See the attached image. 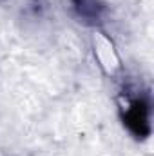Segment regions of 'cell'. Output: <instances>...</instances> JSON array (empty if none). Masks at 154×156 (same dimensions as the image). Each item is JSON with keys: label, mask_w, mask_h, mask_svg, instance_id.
<instances>
[{"label": "cell", "mask_w": 154, "mask_h": 156, "mask_svg": "<svg viewBox=\"0 0 154 156\" xmlns=\"http://www.w3.org/2000/svg\"><path fill=\"white\" fill-rule=\"evenodd\" d=\"M120 116L127 131L138 140H147L151 136V100L147 94L131 96L125 93V98L120 104Z\"/></svg>", "instance_id": "6da1fadb"}, {"label": "cell", "mask_w": 154, "mask_h": 156, "mask_svg": "<svg viewBox=\"0 0 154 156\" xmlns=\"http://www.w3.org/2000/svg\"><path fill=\"white\" fill-rule=\"evenodd\" d=\"M49 2L47 0H27L24 5V15L31 20H44L49 15Z\"/></svg>", "instance_id": "3957f363"}, {"label": "cell", "mask_w": 154, "mask_h": 156, "mask_svg": "<svg viewBox=\"0 0 154 156\" xmlns=\"http://www.w3.org/2000/svg\"><path fill=\"white\" fill-rule=\"evenodd\" d=\"M73 18L85 27H102L111 15L105 0H69Z\"/></svg>", "instance_id": "7a4b0ae2"}]
</instances>
